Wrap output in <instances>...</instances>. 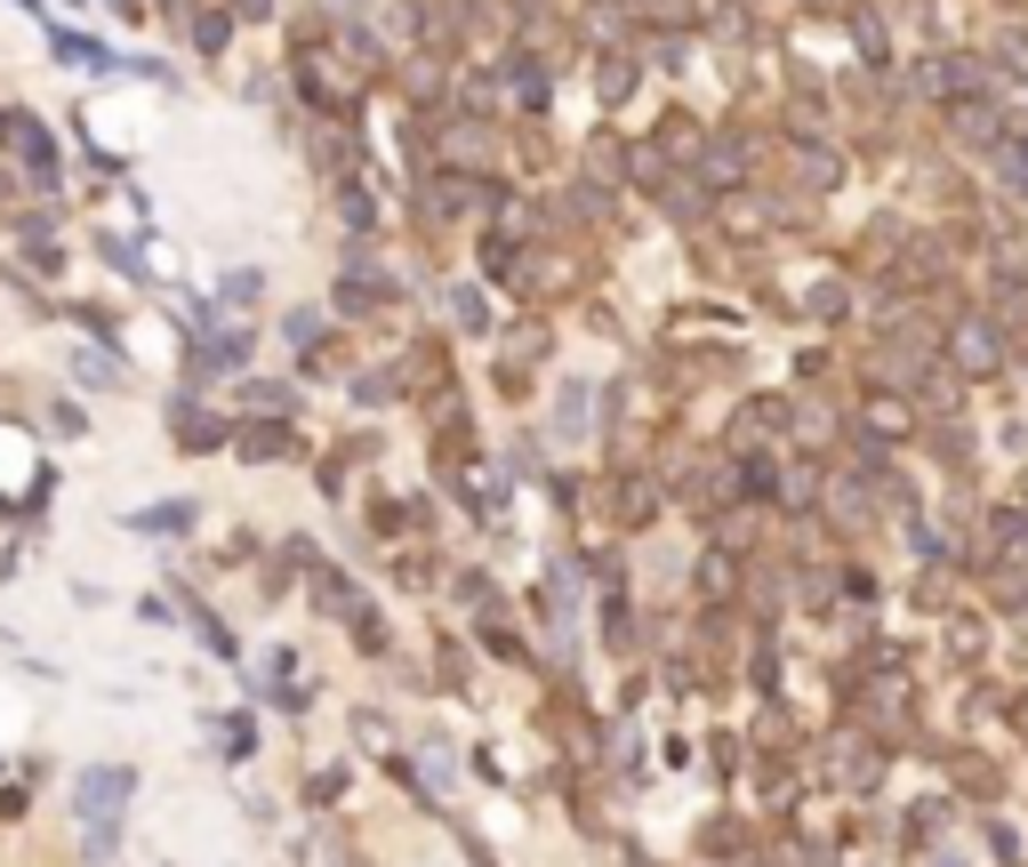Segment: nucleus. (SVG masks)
Here are the masks:
<instances>
[{"label":"nucleus","mask_w":1028,"mask_h":867,"mask_svg":"<svg viewBox=\"0 0 1028 867\" xmlns=\"http://www.w3.org/2000/svg\"><path fill=\"white\" fill-rule=\"evenodd\" d=\"M218 298H225V305H258V298H265V273H258V265H233L225 282H218Z\"/></svg>","instance_id":"obj_8"},{"label":"nucleus","mask_w":1028,"mask_h":867,"mask_svg":"<svg viewBox=\"0 0 1028 867\" xmlns=\"http://www.w3.org/2000/svg\"><path fill=\"white\" fill-rule=\"evenodd\" d=\"M113 851H121V827H113V819H97V827H89V844H81V859H113Z\"/></svg>","instance_id":"obj_13"},{"label":"nucleus","mask_w":1028,"mask_h":867,"mask_svg":"<svg viewBox=\"0 0 1028 867\" xmlns=\"http://www.w3.org/2000/svg\"><path fill=\"white\" fill-rule=\"evenodd\" d=\"M49 49H57L64 64H113L105 49H97V41H81V32H49Z\"/></svg>","instance_id":"obj_10"},{"label":"nucleus","mask_w":1028,"mask_h":867,"mask_svg":"<svg viewBox=\"0 0 1028 867\" xmlns=\"http://www.w3.org/2000/svg\"><path fill=\"white\" fill-rule=\"evenodd\" d=\"M242 410H250V419H290V386H273V377H250V386H242Z\"/></svg>","instance_id":"obj_7"},{"label":"nucleus","mask_w":1028,"mask_h":867,"mask_svg":"<svg viewBox=\"0 0 1028 867\" xmlns=\"http://www.w3.org/2000/svg\"><path fill=\"white\" fill-rule=\"evenodd\" d=\"M282 337H290V345H314V337H322V305H298V314L282 322Z\"/></svg>","instance_id":"obj_12"},{"label":"nucleus","mask_w":1028,"mask_h":867,"mask_svg":"<svg viewBox=\"0 0 1028 867\" xmlns=\"http://www.w3.org/2000/svg\"><path fill=\"white\" fill-rule=\"evenodd\" d=\"M305 603H314L322 618H346V627L370 611V603H362V586H354L346 571H337V563H314V586H305Z\"/></svg>","instance_id":"obj_2"},{"label":"nucleus","mask_w":1028,"mask_h":867,"mask_svg":"<svg viewBox=\"0 0 1028 867\" xmlns=\"http://www.w3.org/2000/svg\"><path fill=\"white\" fill-rule=\"evenodd\" d=\"M0 185H9V178H0Z\"/></svg>","instance_id":"obj_16"},{"label":"nucleus","mask_w":1028,"mask_h":867,"mask_svg":"<svg viewBox=\"0 0 1028 867\" xmlns=\"http://www.w3.org/2000/svg\"><path fill=\"white\" fill-rule=\"evenodd\" d=\"M451 314H458V330H483V298H474V290H451Z\"/></svg>","instance_id":"obj_15"},{"label":"nucleus","mask_w":1028,"mask_h":867,"mask_svg":"<svg viewBox=\"0 0 1028 867\" xmlns=\"http://www.w3.org/2000/svg\"><path fill=\"white\" fill-rule=\"evenodd\" d=\"M337 795H346V772H314V779H305V804H337Z\"/></svg>","instance_id":"obj_14"},{"label":"nucleus","mask_w":1028,"mask_h":867,"mask_svg":"<svg viewBox=\"0 0 1028 867\" xmlns=\"http://www.w3.org/2000/svg\"><path fill=\"white\" fill-rule=\"evenodd\" d=\"M129 531H137V538H178V531H193V498H161V506H137V514H129Z\"/></svg>","instance_id":"obj_3"},{"label":"nucleus","mask_w":1028,"mask_h":867,"mask_svg":"<svg viewBox=\"0 0 1028 867\" xmlns=\"http://www.w3.org/2000/svg\"><path fill=\"white\" fill-rule=\"evenodd\" d=\"M73 377L81 386H121V362L113 354H73Z\"/></svg>","instance_id":"obj_11"},{"label":"nucleus","mask_w":1028,"mask_h":867,"mask_svg":"<svg viewBox=\"0 0 1028 867\" xmlns=\"http://www.w3.org/2000/svg\"><path fill=\"white\" fill-rule=\"evenodd\" d=\"M129 795H137V772H129V763H89V772L73 779V811L97 827V819H121Z\"/></svg>","instance_id":"obj_1"},{"label":"nucleus","mask_w":1028,"mask_h":867,"mask_svg":"<svg viewBox=\"0 0 1028 867\" xmlns=\"http://www.w3.org/2000/svg\"><path fill=\"white\" fill-rule=\"evenodd\" d=\"M185 32H193V49H201V57H218V49H225V17H218V9L185 17Z\"/></svg>","instance_id":"obj_9"},{"label":"nucleus","mask_w":1028,"mask_h":867,"mask_svg":"<svg viewBox=\"0 0 1028 867\" xmlns=\"http://www.w3.org/2000/svg\"><path fill=\"white\" fill-rule=\"evenodd\" d=\"M250 330H218V337H201L193 345V377H210V370H233V362H250Z\"/></svg>","instance_id":"obj_4"},{"label":"nucleus","mask_w":1028,"mask_h":867,"mask_svg":"<svg viewBox=\"0 0 1028 867\" xmlns=\"http://www.w3.org/2000/svg\"><path fill=\"white\" fill-rule=\"evenodd\" d=\"M169 426H178L185 450H218L225 442V419H218V410H193V402H178V419H169Z\"/></svg>","instance_id":"obj_6"},{"label":"nucleus","mask_w":1028,"mask_h":867,"mask_svg":"<svg viewBox=\"0 0 1028 867\" xmlns=\"http://www.w3.org/2000/svg\"><path fill=\"white\" fill-rule=\"evenodd\" d=\"M290 450H298V442H290L282 419H250V426H242V458H250V466H273V458H290Z\"/></svg>","instance_id":"obj_5"}]
</instances>
